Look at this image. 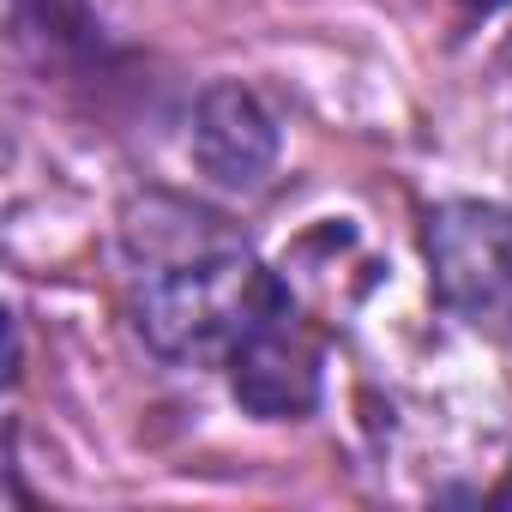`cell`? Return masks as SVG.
<instances>
[{"instance_id": "obj_5", "label": "cell", "mask_w": 512, "mask_h": 512, "mask_svg": "<svg viewBox=\"0 0 512 512\" xmlns=\"http://www.w3.org/2000/svg\"><path fill=\"white\" fill-rule=\"evenodd\" d=\"M494 506H512V482H506V488H494Z\"/></svg>"}, {"instance_id": "obj_6", "label": "cell", "mask_w": 512, "mask_h": 512, "mask_svg": "<svg viewBox=\"0 0 512 512\" xmlns=\"http://www.w3.org/2000/svg\"><path fill=\"white\" fill-rule=\"evenodd\" d=\"M464 7H482L488 13V7H506V0H464Z\"/></svg>"}, {"instance_id": "obj_3", "label": "cell", "mask_w": 512, "mask_h": 512, "mask_svg": "<svg viewBox=\"0 0 512 512\" xmlns=\"http://www.w3.org/2000/svg\"><path fill=\"white\" fill-rule=\"evenodd\" d=\"M229 392L260 422H296L320 404V344L296 314V296L266 314L235 350H229Z\"/></svg>"}, {"instance_id": "obj_1", "label": "cell", "mask_w": 512, "mask_h": 512, "mask_svg": "<svg viewBox=\"0 0 512 512\" xmlns=\"http://www.w3.org/2000/svg\"><path fill=\"white\" fill-rule=\"evenodd\" d=\"M133 326L163 362H229V350L290 302V284L247 241L181 199H139L121 223Z\"/></svg>"}, {"instance_id": "obj_4", "label": "cell", "mask_w": 512, "mask_h": 512, "mask_svg": "<svg viewBox=\"0 0 512 512\" xmlns=\"http://www.w3.org/2000/svg\"><path fill=\"white\" fill-rule=\"evenodd\" d=\"M187 151L223 193H260L278 169V121L247 85H211L193 103Z\"/></svg>"}, {"instance_id": "obj_2", "label": "cell", "mask_w": 512, "mask_h": 512, "mask_svg": "<svg viewBox=\"0 0 512 512\" xmlns=\"http://www.w3.org/2000/svg\"><path fill=\"white\" fill-rule=\"evenodd\" d=\"M434 296L476 332L512 344V205L452 199L422 229Z\"/></svg>"}]
</instances>
